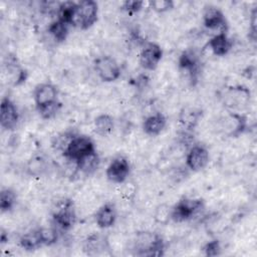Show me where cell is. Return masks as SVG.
Masks as SVG:
<instances>
[{"label":"cell","mask_w":257,"mask_h":257,"mask_svg":"<svg viewBox=\"0 0 257 257\" xmlns=\"http://www.w3.org/2000/svg\"><path fill=\"white\" fill-rule=\"evenodd\" d=\"M133 248L138 256H160L163 255L165 244L158 233L143 230L137 232Z\"/></svg>","instance_id":"cell-1"},{"label":"cell","mask_w":257,"mask_h":257,"mask_svg":"<svg viewBox=\"0 0 257 257\" xmlns=\"http://www.w3.org/2000/svg\"><path fill=\"white\" fill-rule=\"evenodd\" d=\"M19 121V112L9 97H3L0 104V124L6 131H13Z\"/></svg>","instance_id":"cell-14"},{"label":"cell","mask_w":257,"mask_h":257,"mask_svg":"<svg viewBox=\"0 0 257 257\" xmlns=\"http://www.w3.org/2000/svg\"><path fill=\"white\" fill-rule=\"evenodd\" d=\"M149 5L156 13H165L175 7V3L172 0H153L149 2Z\"/></svg>","instance_id":"cell-31"},{"label":"cell","mask_w":257,"mask_h":257,"mask_svg":"<svg viewBox=\"0 0 257 257\" xmlns=\"http://www.w3.org/2000/svg\"><path fill=\"white\" fill-rule=\"evenodd\" d=\"M77 8V2L73 1H64L59 4L57 11V19L65 22L68 25H72L75 11Z\"/></svg>","instance_id":"cell-25"},{"label":"cell","mask_w":257,"mask_h":257,"mask_svg":"<svg viewBox=\"0 0 257 257\" xmlns=\"http://www.w3.org/2000/svg\"><path fill=\"white\" fill-rule=\"evenodd\" d=\"M93 128L94 132L101 137L109 136L114 128L113 117L108 113L98 114L93 120Z\"/></svg>","instance_id":"cell-22"},{"label":"cell","mask_w":257,"mask_h":257,"mask_svg":"<svg viewBox=\"0 0 257 257\" xmlns=\"http://www.w3.org/2000/svg\"><path fill=\"white\" fill-rule=\"evenodd\" d=\"M19 245L21 246L22 249L26 251H34L38 249L40 246H42L38 229L30 230L26 233H24L20 238H19Z\"/></svg>","instance_id":"cell-23"},{"label":"cell","mask_w":257,"mask_h":257,"mask_svg":"<svg viewBox=\"0 0 257 257\" xmlns=\"http://www.w3.org/2000/svg\"><path fill=\"white\" fill-rule=\"evenodd\" d=\"M171 212L172 207L166 203H163L156 207L153 218L157 224L167 225L171 221Z\"/></svg>","instance_id":"cell-28"},{"label":"cell","mask_w":257,"mask_h":257,"mask_svg":"<svg viewBox=\"0 0 257 257\" xmlns=\"http://www.w3.org/2000/svg\"><path fill=\"white\" fill-rule=\"evenodd\" d=\"M163 57L162 47L154 42H146L139 54V63L146 70H155Z\"/></svg>","instance_id":"cell-9"},{"label":"cell","mask_w":257,"mask_h":257,"mask_svg":"<svg viewBox=\"0 0 257 257\" xmlns=\"http://www.w3.org/2000/svg\"><path fill=\"white\" fill-rule=\"evenodd\" d=\"M58 90L50 82H42L36 85L33 92V99L36 108H40L58 101Z\"/></svg>","instance_id":"cell-13"},{"label":"cell","mask_w":257,"mask_h":257,"mask_svg":"<svg viewBox=\"0 0 257 257\" xmlns=\"http://www.w3.org/2000/svg\"><path fill=\"white\" fill-rule=\"evenodd\" d=\"M206 47L209 48L210 51L215 56L222 57L230 52V50L233 47V41L228 36L227 32L217 33L209 39V41L206 44Z\"/></svg>","instance_id":"cell-18"},{"label":"cell","mask_w":257,"mask_h":257,"mask_svg":"<svg viewBox=\"0 0 257 257\" xmlns=\"http://www.w3.org/2000/svg\"><path fill=\"white\" fill-rule=\"evenodd\" d=\"M48 169L47 161L42 156H34L30 158L26 164V174L33 178H39L43 176Z\"/></svg>","instance_id":"cell-21"},{"label":"cell","mask_w":257,"mask_h":257,"mask_svg":"<svg viewBox=\"0 0 257 257\" xmlns=\"http://www.w3.org/2000/svg\"><path fill=\"white\" fill-rule=\"evenodd\" d=\"M166 124V116L162 112H155L144 119L143 131L149 137H157L164 131Z\"/></svg>","instance_id":"cell-19"},{"label":"cell","mask_w":257,"mask_h":257,"mask_svg":"<svg viewBox=\"0 0 257 257\" xmlns=\"http://www.w3.org/2000/svg\"><path fill=\"white\" fill-rule=\"evenodd\" d=\"M178 64L181 70L185 71L193 80H196V75L199 70V64H200V58L198 53L192 49L187 48L185 49L178 60Z\"/></svg>","instance_id":"cell-17"},{"label":"cell","mask_w":257,"mask_h":257,"mask_svg":"<svg viewBox=\"0 0 257 257\" xmlns=\"http://www.w3.org/2000/svg\"><path fill=\"white\" fill-rule=\"evenodd\" d=\"M59 108H60V103L59 101H57L55 103H52L40 108H36V109L43 119H51L56 115Z\"/></svg>","instance_id":"cell-32"},{"label":"cell","mask_w":257,"mask_h":257,"mask_svg":"<svg viewBox=\"0 0 257 257\" xmlns=\"http://www.w3.org/2000/svg\"><path fill=\"white\" fill-rule=\"evenodd\" d=\"M204 207L203 201L195 198H183L172 207L171 220L182 223L193 218Z\"/></svg>","instance_id":"cell-5"},{"label":"cell","mask_w":257,"mask_h":257,"mask_svg":"<svg viewBox=\"0 0 257 257\" xmlns=\"http://www.w3.org/2000/svg\"><path fill=\"white\" fill-rule=\"evenodd\" d=\"M120 185H121V187L119 190V194H120L121 198L126 202H133L135 200V197L138 192V188H137V185L135 184V182L126 180L125 182H123Z\"/></svg>","instance_id":"cell-30"},{"label":"cell","mask_w":257,"mask_h":257,"mask_svg":"<svg viewBox=\"0 0 257 257\" xmlns=\"http://www.w3.org/2000/svg\"><path fill=\"white\" fill-rule=\"evenodd\" d=\"M144 5V1H138V0H131V1H124L121 4V9L126 12L128 15H134L138 13Z\"/></svg>","instance_id":"cell-33"},{"label":"cell","mask_w":257,"mask_h":257,"mask_svg":"<svg viewBox=\"0 0 257 257\" xmlns=\"http://www.w3.org/2000/svg\"><path fill=\"white\" fill-rule=\"evenodd\" d=\"M68 24H66L65 22L59 20V19H55L52 22L49 23L47 31L48 33L51 35V37L58 43L63 42L68 35Z\"/></svg>","instance_id":"cell-24"},{"label":"cell","mask_w":257,"mask_h":257,"mask_svg":"<svg viewBox=\"0 0 257 257\" xmlns=\"http://www.w3.org/2000/svg\"><path fill=\"white\" fill-rule=\"evenodd\" d=\"M202 21L208 30L211 31H218L217 33H222V32H227L228 29V24L226 17L223 13V11L213 5L206 6L203 11L202 15Z\"/></svg>","instance_id":"cell-10"},{"label":"cell","mask_w":257,"mask_h":257,"mask_svg":"<svg viewBox=\"0 0 257 257\" xmlns=\"http://www.w3.org/2000/svg\"><path fill=\"white\" fill-rule=\"evenodd\" d=\"M131 166L128 160L123 156L113 158L105 170L106 179L113 184H122L128 178Z\"/></svg>","instance_id":"cell-8"},{"label":"cell","mask_w":257,"mask_h":257,"mask_svg":"<svg viewBox=\"0 0 257 257\" xmlns=\"http://www.w3.org/2000/svg\"><path fill=\"white\" fill-rule=\"evenodd\" d=\"M202 110L199 107L187 105L184 106L178 115V121L181 128L185 132H192L194 131L197 125L199 124L202 118Z\"/></svg>","instance_id":"cell-15"},{"label":"cell","mask_w":257,"mask_h":257,"mask_svg":"<svg viewBox=\"0 0 257 257\" xmlns=\"http://www.w3.org/2000/svg\"><path fill=\"white\" fill-rule=\"evenodd\" d=\"M222 99L228 110H233L235 108L244 106L249 102L250 90L242 85L229 86L224 90Z\"/></svg>","instance_id":"cell-11"},{"label":"cell","mask_w":257,"mask_h":257,"mask_svg":"<svg viewBox=\"0 0 257 257\" xmlns=\"http://www.w3.org/2000/svg\"><path fill=\"white\" fill-rule=\"evenodd\" d=\"M93 68L98 78L103 82L115 81L121 73L119 64L110 55L96 57L93 61Z\"/></svg>","instance_id":"cell-6"},{"label":"cell","mask_w":257,"mask_h":257,"mask_svg":"<svg viewBox=\"0 0 257 257\" xmlns=\"http://www.w3.org/2000/svg\"><path fill=\"white\" fill-rule=\"evenodd\" d=\"M117 218L116 207L112 202H106L101 205L94 214V221L98 228L107 229L112 227Z\"/></svg>","instance_id":"cell-16"},{"label":"cell","mask_w":257,"mask_h":257,"mask_svg":"<svg viewBox=\"0 0 257 257\" xmlns=\"http://www.w3.org/2000/svg\"><path fill=\"white\" fill-rule=\"evenodd\" d=\"M38 233L42 246H51L58 240V232L53 227H40L38 228Z\"/></svg>","instance_id":"cell-29"},{"label":"cell","mask_w":257,"mask_h":257,"mask_svg":"<svg viewBox=\"0 0 257 257\" xmlns=\"http://www.w3.org/2000/svg\"><path fill=\"white\" fill-rule=\"evenodd\" d=\"M220 128L228 138H238L247 128V117L238 111L228 110L220 120Z\"/></svg>","instance_id":"cell-7"},{"label":"cell","mask_w":257,"mask_h":257,"mask_svg":"<svg viewBox=\"0 0 257 257\" xmlns=\"http://www.w3.org/2000/svg\"><path fill=\"white\" fill-rule=\"evenodd\" d=\"M53 222L61 230H70L76 223V212L71 199L57 197L51 204Z\"/></svg>","instance_id":"cell-2"},{"label":"cell","mask_w":257,"mask_h":257,"mask_svg":"<svg viewBox=\"0 0 257 257\" xmlns=\"http://www.w3.org/2000/svg\"><path fill=\"white\" fill-rule=\"evenodd\" d=\"M93 152H95V145L88 136L74 135L62 151V155L68 161L75 163Z\"/></svg>","instance_id":"cell-3"},{"label":"cell","mask_w":257,"mask_h":257,"mask_svg":"<svg viewBox=\"0 0 257 257\" xmlns=\"http://www.w3.org/2000/svg\"><path fill=\"white\" fill-rule=\"evenodd\" d=\"M98 16V4L93 0H84L77 2V8L73 18L72 26L82 30L90 28Z\"/></svg>","instance_id":"cell-4"},{"label":"cell","mask_w":257,"mask_h":257,"mask_svg":"<svg viewBox=\"0 0 257 257\" xmlns=\"http://www.w3.org/2000/svg\"><path fill=\"white\" fill-rule=\"evenodd\" d=\"M99 164H100V159L95 151L79 159L77 162H75V167L82 174L89 176L94 174L97 171Z\"/></svg>","instance_id":"cell-20"},{"label":"cell","mask_w":257,"mask_h":257,"mask_svg":"<svg viewBox=\"0 0 257 257\" xmlns=\"http://www.w3.org/2000/svg\"><path fill=\"white\" fill-rule=\"evenodd\" d=\"M203 250L206 256H217L220 254L221 246L218 240H212L206 243V245L203 247Z\"/></svg>","instance_id":"cell-34"},{"label":"cell","mask_w":257,"mask_h":257,"mask_svg":"<svg viewBox=\"0 0 257 257\" xmlns=\"http://www.w3.org/2000/svg\"><path fill=\"white\" fill-rule=\"evenodd\" d=\"M17 201V195L11 188H3L0 193V210L2 213L11 211Z\"/></svg>","instance_id":"cell-26"},{"label":"cell","mask_w":257,"mask_h":257,"mask_svg":"<svg viewBox=\"0 0 257 257\" xmlns=\"http://www.w3.org/2000/svg\"><path fill=\"white\" fill-rule=\"evenodd\" d=\"M108 240L101 238L97 235L90 236L86 241L84 245V250L87 251V254L93 255L98 254L100 251H102L104 248H108Z\"/></svg>","instance_id":"cell-27"},{"label":"cell","mask_w":257,"mask_h":257,"mask_svg":"<svg viewBox=\"0 0 257 257\" xmlns=\"http://www.w3.org/2000/svg\"><path fill=\"white\" fill-rule=\"evenodd\" d=\"M210 161L208 149L201 144L193 145L186 155V166L192 172H200L204 170Z\"/></svg>","instance_id":"cell-12"}]
</instances>
